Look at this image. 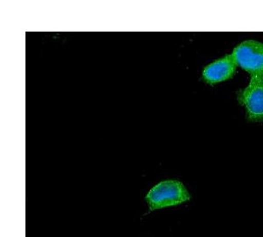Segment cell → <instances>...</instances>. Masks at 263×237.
<instances>
[{"label":"cell","mask_w":263,"mask_h":237,"mask_svg":"<svg viewBox=\"0 0 263 237\" xmlns=\"http://www.w3.org/2000/svg\"><path fill=\"white\" fill-rule=\"evenodd\" d=\"M191 199V195L184 185L177 180L160 182L147 192L145 200L148 206V213L182 204Z\"/></svg>","instance_id":"1"},{"label":"cell","mask_w":263,"mask_h":237,"mask_svg":"<svg viewBox=\"0 0 263 237\" xmlns=\"http://www.w3.org/2000/svg\"><path fill=\"white\" fill-rule=\"evenodd\" d=\"M236 65L253 76L263 75V43L245 41L234 48L233 54Z\"/></svg>","instance_id":"2"},{"label":"cell","mask_w":263,"mask_h":237,"mask_svg":"<svg viewBox=\"0 0 263 237\" xmlns=\"http://www.w3.org/2000/svg\"><path fill=\"white\" fill-rule=\"evenodd\" d=\"M239 101L245 106L248 120L263 121V75L251 77L249 84L239 93Z\"/></svg>","instance_id":"3"},{"label":"cell","mask_w":263,"mask_h":237,"mask_svg":"<svg viewBox=\"0 0 263 237\" xmlns=\"http://www.w3.org/2000/svg\"><path fill=\"white\" fill-rule=\"evenodd\" d=\"M236 66L233 56L229 54L205 67L203 71V79L210 84L226 81L233 78Z\"/></svg>","instance_id":"4"}]
</instances>
